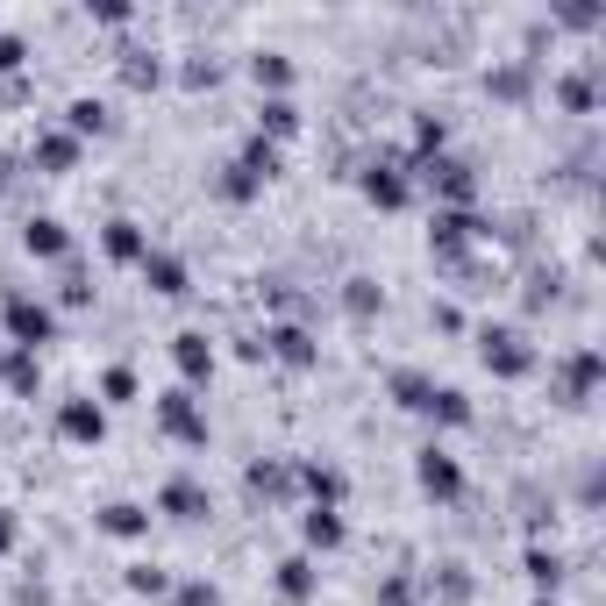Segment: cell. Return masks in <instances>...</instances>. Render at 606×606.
<instances>
[{
    "label": "cell",
    "instance_id": "cell-21",
    "mask_svg": "<svg viewBox=\"0 0 606 606\" xmlns=\"http://www.w3.org/2000/svg\"><path fill=\"white\" fill-rule=\"evenodd\" d=\"M121 79H129V86H158V57H150V51H129Z\"/></svg>",
    "mask_w": 606,
    "mask_h": 606
},
{
    "label": "cell",
    "instance_id": "cell-2",
    "mask_svg": "<svg viewBox=\"0 0 606 606\" xmlns=\"http://www.w3.org/2000/svg\"><path fill=\"white\" fill-rule=\"evenodd\" d=\"M158 421L178 435V443H207V414L193 407V392H164V400H158Z\"/></svg>",
    "mask_w": 606,
    "mask_h": 606
},
{
    "label": "cell",
    "instance_id": "cell-3",
    "mask_svg": "<svg viewBox=\"0 0 606 606\" xmlns=\"http://www.w3.org/2000/svg\"><path fill=\"white\" fill-rule=\"evenodd\" d=\"M100 429H108V414H100L94 400H65V414H57V435H65V443H100Z\"/></svg>",
    "mask_w": 606,
    "mask_h": 606
},
{
    "label": "cell",
    "instance_id": "cell-10",
    "mask_svg": "<svg viewBox=\"0 0 606 606\" xmlns=\"http://www.w3.org/2000/svg\"><path fill=\"white\" fill-rule=\"evenodd\" d=\"M421 485H429L435 499H450V493H457V464H450L443 450H421Z\"/></svg>",
    "mask_w": 606,
    "mask_h": 606
},
{
    "label": "cell",
    "instance_id": "cell-19",
    "mask_svg": "<svg viewBox=\"0 0 606 606\" xmlns=\"http://www.w3.org/2000/svg\"><path fill=\"white\" fill-rule=\"evenodd\" d=\"M250 72H257V86H285L293 79V65H285L279 51H264V57H250Z\"/></svg>",
    "mask_w": 606,
    "mask_h": 606
},
{
    "label": "cell",
    "instance_id": "cell-9",
    "mask_svg": "<svg viewBox=\"0 0 606 606\" xmlns=\"http://www.w3.org/2000/svg\"><path fill=\"white\" fill-rule=\"evenodd\" d=\"M36 164L43 172H72L79 164V136H36Z\"/></svg>",
    "mask_w": 606,
    "mask_h": 606
},
{
    "label": "cell",
    "instance_id": "cell-16",
    "mask_svg": "<svg viewBox=\"0 0 606 606\" xmlns=\"http://www.w3.org/2000/svg\"><path fill=\"white\" fill-rule=\"evenodd\" d=\"M257 121H264L271 136H293V129H300V108H293V100H285V94H271L264 108H257Z\"/></svg>",
    "mask_w": 606,
    "mask_h": 606
},
{
    "label": "cell",
    "instance_id": "cell-18",
    "mask_svg": "<svg viewBox=\"0 0 606 606\" xmlns=\"http://www.w3.org/2000/svg\"><path fill=\"white\" fill-rule=\"evenodd\" d=\"M129 593H150V599H158V593H172V578H164L158 564H129Z\"/></svg>",
    "mask_w": 606,
    "mask_h": 606
},
{
    "label": "cell",
    "instance_id": "cell-15",
    "mask_svg": "<svg viewBox=\"0 0 606 606\" xmlns=\"http://www.w3.org/2000/svg\"><path fill=\"white\" fill-rule=\"evenodd\" d=\"M485 364H499V371H528L521 336H485Z\"/></svg>",
    "mask_w": 606,
    "mask_h": 606
},
{
    "label": "cell",
    "instance_id": "cell-12",
    "mask_svg": "<svg viewBox=\"0 0 606 606\" xmlns=\"http://www.w3.org/2000/svg\"><path fill=\"white\" fill-rule=\"evenodd\" d=\"M143 279L158 285V293H186V264H178V257H158V250H150V257H143Z\"/></svg>",
    "mask_w": 606,
    "mask_h": 606
},
{
    "label": "cell",
    "instance_id": "cell-20",
    "mask_svg": "<svg viewBox=\"0 0 606 606\" xmlns=\"http://www.w3.org/2000/svg\"><path fill=\"white\" fill-rule=\"evenodd\" d=\"M364 193H371L378 207H400V201H407V186H400L392 172H371V178H364Z\"/></svg>",
    "mask_w": 606,
    "mask_h": 606
},
{
    "label": "cell",
    "instance_id": "cell-13",
    "mask_svg": "<svg viewBox=\"0 0 606 606\" xmlns=\"http://www.w3.org/2000/svg\"><path fill=\"white\" fill-rule=\"evenodd\" d=\"M100 528H108V535H143L150 513H143V507H129V499H115V507H100Z\"/></svg>",
    "mask_w": 606,
    "mask_h": 606
},
{
    "label": "cell",
    "instance_id": "cell-25",
    "mask_svg": "<svg viewBox=\"0 0 606 606\" xmlns=\"http://www.w3.org/2000/svg\"><path fill=\"white\" fill-rule=\"evenodd\" d=\"M378 307V293H371V279H350V314H371Z\"/></svg>",
    "mask_w": 606,
    "mask_h": 606
},
{
    "label": "cell",
    "instance_id": "cell-6",
    "mask_svg": "<svg viewBox=\"0 0 606 606\" xmlns=\"http://www.w3.org/2000/svg\"><path fill=\"white\" fill-rule=\"evenodd\" d=\"M22 242H29V257H65L72 250V236H65V221H51V215H36L22 229Z\"/></svg>",
    "mask_w": 606,
    "mask_h": 606
},
{
    "label": "cell",
    "instance_id": "cell-7",
    "mask_svg": "<svg viewBox=\"0 0 606 606\" xmlns=\"http://www.w3.org/2000/svg\"><path fill=\"white\" fill-rule=\"evenodd\" d=\"M164 513H178V521H201V513H207V493H201L193 478H172V485H164Z\"/></svg>",
    "mask_w": 606,
    "mask_h": 606
},
{
    "label": "cell",
    "instance_id": "cell-23",
    "mask_svg": "<svg viewBox=\"0 0 606 606\" xmlns=\"http://www.w3.org/2000/svg\"><path fill=\"white\" fill-rule=\"evenodd\" d=\"M86 300H94V285H86V271L72 264V271H65V307H86Z\"/></svg>",
    "mask_w": 606,
    "mask_h": 606
},
{
    "label": "cell",
    "instance_id": "cell-14",
    "mask_svg": "<svg viewBox=\"0 0 606 606\" xmlns=\"http://www.w3.org/2000/svg\"><path fill=\"white\" fill-rule=\"evenodd\" d=\"M279 593L285 599H307L314 593V564H307V556H285V564H279Z\"/></svg>",
    "mask_w": 606,
    "mask_h": 606
},
{
    "label": "cell",
    "instance_id": "cell-8",
    "mask_svg": "<svg viewBox=\"0 0 606 606\" xmlns=\"http://www.w3.org/2000/svg\"><path fill=\"white\" fill-rule=\"evenodd\" d=\"M300 535H307V550H336V542H343V513L336 507H314L307 521H300Z\"/></svg>",
    "mask_w": 606,
    "mask_h": 606
},
{
    "label": "cell",
    "instance_id": "cell-24",
    "mask_svg": "<svg viewBox=\"0 0 606 606\" xmlns=\"http://www.w3.org/2000/svg\"><path fill=\"white\" fill-rule=\"evenodd\" d=\"M22 57H29L22 36H0V72H22Z\"/></svg>",
    "mask_w": 606,
    "mask_h": 606
},
{
    "label": "cell",
    "instance_id": "cell-27",
    "mask_svg": "<svg viewBox=\"0 0 606 606\" xmlns=\"http://www.w3.org/2000/svg\"><path fill=\"white\" fill-rule=\"evenodd\" d=\"M8 542H14V513H0V550H8Z\"/></svg>",
    "mask_w": 606,
    "mask_h": 606
},
{
    "label": "cell",
    "instance_id": "cell-26",
    "mask_svg": "<svg viewBox=\"0 0 606 606\" xmlns=\"http://www.w3.org/2000/svg\"><path fill=\"white\" fill-rule=\"evenodd\" d=\"M178 606H221V593H215V585H186V593H178Z\"/></svg>",
    "mask_w": 606,
    "mask_h": 606
},
{
    "label": "cell",
    "instance_id": "cell-4",
    "mask_svg": "<svg viewBox=\"0 0 606 606\" xmlns=\"http://www.w3.org/2000/svg\"><path fill=\"white\" fill-rule=\"evenodd\" d=\"M100 242H108V257H121V264H143V257H150V236H143V221H129V215H121V221H108V236H100Z\"/></svg>",
    "mask_w": 606,
    "mask_h": 606
},
{
    "label": "cell",
    "instance_id": "cell-5",
    "mask_svg": "<svg viewBox=\"0 0 606 606\" xmlns=\"http://www.w3.org/2000/svg\"><path fill=\"white\" fill-rule=\"evenodd\" d=\"M172 357H178V371H186L193 386H201V378L215 371V343H207V336H193V328H186V336L172 343Z\"/></svg>",
    "mask_w": 606,
    "mask_h": 606
},
{
    "label": "cell",
    "instance_id": "cell-1",
    "mask_svg": "<svg viewBox=\"0 0 606 606\" xmlns=\"http://www.w3.org/2000/svg\"><path fill=\"white\" fill-rule=\"evenodd\" d=\"M8 336H14V350H36V343L57 336V314L29 293H8Z\"/></svg>",
    "mask_w": 606,
    "mask_h": 606
},
{
    "label": "cell",
    "instance_id": "cell-17",
    "mask_svg": "<svg viewBox=\"0 0 606 606\" xmlns=\"http://www.w3.org/2000/svg\"><path fill=\"white\" fill-rule=\"evenodd\" d=\"M108 129V108L100 100H72V136H100Z\"/></svg>",
    "mask_w": 606,
    "mask_h": 606
},
{
    "label": "cell",
    "instance_id": "cell-22",
    "mask_svg": "<svg viewBox=\"0 0 606 606\" xmlns=\"http://www.w3.org/2000/svg\"><path fill=\"white\" fill-rule=\"evenodd\" d=\"M100 392H108V400H136V371H129V364H115V371L100 378Z\"/></svg>",
    "mask_w": 606,
    "mask_h": 606
},
{
    "label": "cell",
    "instance_id": "cell-11",
    "mask_svg": "<svg viewBox=\"0 0 606 606\" xmlns=\"http://www.w3.org/2000/svg\"><path fill=\"white\" fill-rule=\"evenodd\" d=\"M279 364H314V343H307V328H271V343H264Z\"/></svg>",
    "mask_w": 606,
    "mask_h": 606
}]
</instances>
